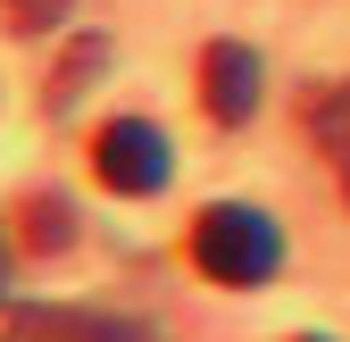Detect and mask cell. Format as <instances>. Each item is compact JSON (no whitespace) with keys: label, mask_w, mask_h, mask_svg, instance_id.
<instances>
[{"label":"cell","mask_w":350,"mask_h":342,"mask_svg":"<svg viewBox=\"0 0 350 342\" xmlns=\"http://www.w3.org/2000/svg\"><path fill=\"white\" fill-rule=\"evenodd\" d=\"M100 67H109V42H100V34H83L75 51H67V67L51 75V117H67V109L83 101V83H92Z\"/></svg>","instance_id":"8992f818"},{"label":"cell","mask_w":350,"mask_h":342,"mask_svg":"<svg viewBox=\"0 0 350 342\" xmlns=\"http://www.w3.org/2000/svg\"><path fill=\"white\" fill-rule=\"evenodd\" d=\"M0 342H159V326L117 309H17Z\"/></svg>","instance_id":"277c9868"},{"label":"cell","mask_w":350,"mask_h":342,"mask_svg":"<svg viewBox=\"0 0 350 342\" xmlns=\"http://www.w3.org/2000/svg\"><path fill=\"white\" fill-rule=\"evenodd\" d=\"M342 200H350V167H342Z\"/></svg>","instance_id":"8fae6325"},{"label":"cell","mask_w":350,"mask_h":342,"mask_svg":"<svg viewBox=\"0 0 350 342\" xmlns=\"http://www.w3.org/2000/svg\"><path fill=\"white\" fill-rule=\"evenodd\" d=\"M92 176H100L109 192H125V200L167 192V176H175L167 125H150V117H109L100 134H92Z\"/></svg>","instance_id":"7a4b0ae2"},{"label":"cell","mask_w":350,"mask_h":342,"mask_svg":"<svg viewBox=\"0 0 350 342\" xmlns=\"http://www.w3.org/2000/svg\"><path fill=\"white\" fill-rule=\"evenodd\" d=\"M292 342H334V334H292Z\"/></svg>","instance_id":"30bf717a"},{"label":"cell","mask_w":350,"mask_h":342,"mask_svg":"<svg viewBox=\"0 0 350 342\" xmlns=\"http://www.w3.org/2000/svg\"><path fill=\"white\" fill-rule=\"evenodd\" d=\"M192 267L208 284H267L284 267V226L267 218V209H250V200H208L200 218H192Z\"/></svg>","instance_id":"6da1fadb"},{"label":"cell","mask_w":350,"mask_h":342,"mask_svg":"<svg viewBox=\"0 0 350 342\" xmlns=\"http://www.w3.org/2000/svg\"><path fill=\"white\" fill-rule=\"evenodd\" d=\"M25 242H33V250H67V242H75V209H67L59 192H33V200H25Z\"/></svg>","instance_id":"52a82bcc"},{"label":"cell","mask_w":350,"mask_h":342,"mask_svg":"<svg viewBox=\"0 0 350 342\" xmlns=\"http://www.w3.org/2000/svg\"><path fill=\"white\" fill-rule=\"evenodd\" d=\"M309 142L334 167H350V83H325V92L309 101Z\"/></svg>","instance_id":"5b68a950"},{"label":"cell","mask_w":350,"mask_h":342,"mask_svg":"<svg viewBox=\"0 0 350 342\" xmlns=\"http://www.w3.org/2000/svg\"><path fill=\"white\" fill-rule=\"evenodd\" d=\"M258 51L250 42H208L200 51V109L217 117V125H250L258 117Z\"/></svg>","instance_id":"3957f363"},{"label":"cell","mask_w":350,"mask_h":342,"mask_svg":"<svg viewBox=\"0 0 350 342\" xmlns=\"http://www.w3.org/2000/svg\"><path fill=\"white\" fill-rule=\"evenodd\" d=\"M0 309H9V234H0Z\"/></svg>","instance_id":"9c48e42d"},{"label":"cell","mask_w":350,"mask_h":342,"mask_svg":"<svg viewBox=\"0 0 350 342\" xmlns=\"http://www.w3.org/2000/svg\"><path fill=\"white\" fill-rule=\"evenodd\" d=\"M75 9V0H9V17H17V34H59V17Z\"/></svg>","instance_id":"ba28073f"}]
</instances>
